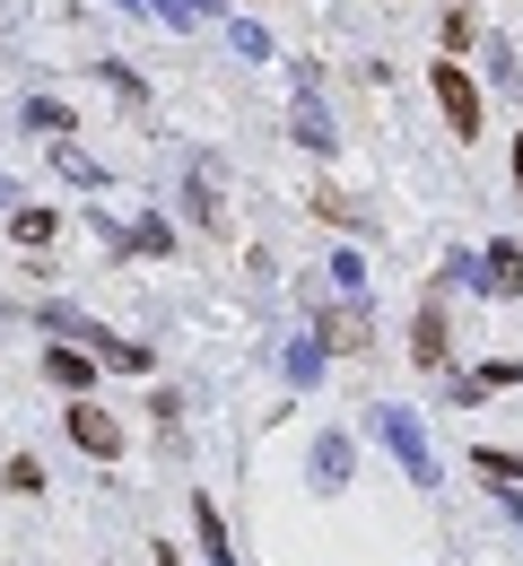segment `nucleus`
<instances>
[{
    "instance_id": "nucleus-12",
    "label": "nucleus",
    "mask_w": 523,
    "mask_h": 566,
    "mask_svg": "<svg viewBox=\"0 0 523 566\" xmlns=\"http://www.w3.org/2000/svg\"><path fill=\"white\" fill-rule=\"evenodd\" d=\"M18 123H27V132H44V140H62V132H71V105H62V96H27V105H18Z\"/></svg>"
},
{
    "instance_id": "nucleus-17",
    "label": "nucleus",
    "mask_w": 523,
    "mask_h": 566,
    "mask_svg": "<svg viewBox=\"0 0 523 566\" xmlns=\"http://www.w3.org/2000/svg\"><path fill=\"white\" fill-rule=\"evenodd\" d=\"M323 340H297V349H289V384H305V392H314V384H323Z\"/></svg>"
},
{
    "instance_id": "nucleus-9",
    "label": "nucleus",
    "mask_w": 523,
    "mask_h": 566,
    "mask_svg": "<svg viewBox=\"0 0 523 566\" xmlns=\"http://www.w3.org/2000/svg\"><path fill=\"white\" fill-rule=\"evenodd\" d=\"M480 287H489V296H515V287H523V244H515V235L480 253Z\"/></svg>"
},
{
    "instance_id": "nucleus-23",
    "label": "nucleus",
    "mask_w": 523,
    "mask_h": 566,
    "mask_svg": "<svg viewBox=\"0 0 523 566\" xmlns=\"http://www.w3.org/2000/svg\"><path fill=\"white\" fill-rule=\"evenodd\" d=\"M515 184H523V140H515Z\"/></svg>"
},
{
    "instance_id": "nucleus-2",
    "label": "nucleus",
    "mask_w": 523,
    "mask_h": 566,
    "mask_svg": "<svg viewBox=\"0 0 523 566\" xmlns=\"http://www.w3.org/2000/svg\"><path fill=\"white\" fill-rule=\"evenodd\" d=\"M375 436L401 453L410 489H437V453H428V427H419V410H393V401H375Z\"/></svg>"
},
{
    "instance_id": "nucleus-15",
    "label": "nucleus",
    "mask_w": 523,
    "mask_h": 566,
    "mask_svg": "<svg viewBox=\"0 0 523 566\" xmlns=\"http://www.w3.org/2000/svg\"><path fill=\"white\" fill-rule=\"evenodd\" d=\"M53 227H62L53 210H9V244H18V253H27V244H53Z\"/></svg>"
},
{
    "instance_id": "nucleus-5",
    "label": "nucleus",
    "mask_w": 523,
    "mask_h": 566,
    "mask_svg": "<svg viewBox=\"0 0 523 566\" xmlns=\"http://www.w3.org/2000/svg\"><path fill=\"white\" fill-rule=\"evenodd\" d=\"M184 210H192V227H201V235H227V227H236V218H227V192H219V166H210V157L192 166V184H184Z\"/></svg>"
},
{
    "instance_id": "nucleus-22",
    "label": "nucleus",
    "mask_w": 523,
    "mask_h": 566,
    "mask_svg": "<svg viewBox=\"0 0 523 566\" xmlns=\"http://www.w3.org/2000/svg\"><path fill=\"white\" fill-rule=\"evenodd\" d=\"M498 384H523V357H489L480 366V392H498Z\"/></svg>"
},
{
    "instance_id": "nucleus-14",
    "label": "nucleus",
    "mask_w": 523,
    "mask_h": 566,
    "mask_svg": "<svg viewBox=\"0 0 523 566\" xmlns=\"http://www.w3.org/2000/svg\"><path fill=\"white\" fill-rule=\"evenodd\" d=\"M471 462H480V480H489V489H523V453H498V444H480Z\"/></svg>"
},
{
    "instance_id": "nucleus-18",
    "label": "nucleus",
    "mask_w": 523,
    "mask_h": 566,
    "mask_svg": "<svg viewBox=\"0 0 523 566\" xmlns=\"http://www.w3.org/2000/svg\"><path fill=\"white\" fill-rule=\"evenodd\" d=\"M0 489H18V496H44V462H35V453H9Z\"/></svg>"
},
{
    "instance_id": "nucleus-8",
    "label": "nucleus",
    "mask_w": 523,
    "mask_h": 566,
    "mask_svg": "<svg viewBox=\"0 0 523 566\" xmlns=\"http://www.w3.org/2000/svg\"><path fill=\"white\" fill-rule=\"evenodd\" d=\"M71 436H79V453H96V462H114V453H123V427L105 419L96 401H71Z\"/></svg>"
},
{
    "instance_id": "nucleus-19",
    "label": "nucleus",
    "mask_w": 523,
    "mask_h": 566,
    "mask_svg": "<svg viewBox=\"0 0 523 566\" xmlns=\"http://www.w3.org/2000/svg\"><path fill=\"white\" fill-rule=\"evenodd\" d=\"M314 218H332V227H367V210H358L349 192H314Z\"/></svg>"
},
{
    "instance_id": "nucleus-10",
    "label": "nucleus",
    "mask_w": 523,
    "mask_h": 566,
    "mask_svg": "<svg viewBox=\"0 0 523 566\" xmlns=\"http://www.w3.org/2000/svg\"><path fill=\"white\" fill-rule=\"evenodd\" d=\"M289 123H297V140L314 148V157H332V148H341V132H332V114L314 105V87H297V114H289Z\"/></svg>"
},
{
    "instance_id": "nucleus-11",
    "label": "nucleus",
    "mask_w": 523,
    "mask_h": 566,
    "mask_svg": "<svg viewBox=\"0 0 523 566\" xmlns=\"http://www.w3.org/2000/svg\"><path fill=\"white\" fill-rule=\"evenodd\" d=\"M192 532H201V549H210L219 566H236V541H227V514L210 505V496H192Z\"/></svg>"
},
{
    "instance_id": "nucleus-7",
    "label": "nucleus",
    "mask_w": 523,
    "mask_h": 566,
    "mask_svg": "<svg viewBox=\"0 0 523 566\" xmlns=\"http://www.w3.org/2000/svg\"><path fill=\"white\" fill-rule=\"evenodd\" d=\"M349 471H358V444L341 427H323L314 436V489H349Z\"/></svg>"
},
{
    "instance_id": "nucleus-4",
    "label": "nucleus",
    "mask_w": 523,
    "mask_h": 566,
    "mask_svg": "<svg viewBox=\"0 0 523 566\" xmlns=\"http://www.w3.org/2000/svg\"><path fill=\"white\" fill-rule=\"evenodd\" d=\"M446 349H453V332H446V287H428V296H419V332H410V366L446 375Z\"/></svg>"
},
{
    "instance_id": "nucleus-1",
    "label": "nucleus",
    "mask_w": 523,
    "mask_h": 566,
    "mask_svg": "<svg viewBox=\"0 0 523 566\" xmlns=\"http://www.w3.org/2000/svg\"><path fill=\"white\" fill-rule=\"evenodd\" d=\"M35 323H44V332H62L71 349H87L96 366H123V375H149V366H157V357L140 349V340H114V332H105L96 314H79V305H44Z\"/></svg>"
},
{
    "instance_id": "nucleus-13",
    "label": "nucleus",
    "mask_w": 523,
    "mask_h": 566,
    "mask_svg": "<svg viewBox=\"0 0 523 566\" xmlns=\"http://www.w3.org/2000/svg\"><path fill=\"white\" fill-rule=\"evenodd\" d=\"M44 375H53L62 392H87V384H96V357H87V349H53V357H44Z\"/></svg>"
},
{
    "instance_id": "nucleus-3",
    "label": "nucleus",
    "mask_w": 523,
    "mask_h": 566,
    "mask_svg": "<svg viewBox=\"0 0 523 566\" xmlns=\"http://www.w3.org/2000/svg\"><path fill=\"white\" fill-rule=\"evenodd\" d=\"M314 340H323V349H341V357L375 349V314H367V296H341V305H323V314H314Z\"/></svg>"
},
{
    "instance_id": "nucleus-21",
    "label": "nucleus",
    "mask_w": 523,
    "mask_h": 566,
    "mask_svg": "<svg viewBox=\"0 0 523 566\" xmlns=\"http://www.w3.org/2000/svg\"><path fill=\"white\" fill-rule=\"evenodd\" d=\"M332 280H341V296H367V262H358V253H332Z\"/></svg>"
},
{
    "instance_id": "nucleus-6",
    "label": "nucleus",
    "mask_w": 523,
    "mask_h": 566,
    "mask_svg": "<svg viewBox=\"0 0 523 566\" xmlns=\"http://www.w3.org/2000/svg\"><path fill=\"white\" fill-rule=\"evenodd\" d=\"M437 105H446V123H453V140H471L480 132V87L453 71V62H437Z\"/></svg>"
},
{
    "instance_id": "nucleus-16",
    "label": "nucleus",
    "mask_w": 523,
    "mask_h": 566,
    "mask_svg": "<svg viewBox=\"0 0 523 566\" xmlns=\"http://www.w3.org/2000/svg\"><path fill=\"white\" fill-rule=\"evenodd\" d=\"M53 166H62V175H71L79 192H96V184H105V166H96V157H87V148H71V140H53Z\"/></svg>"
},
{
    "instance_id": "nucleus-20",
    "label": "nucleus",
    "mask_w": 523,
    "mask_h": 566,
    "mask_svg": "<svg viewBox=\"0 0 523 566\" xmlns=\"http://www.w3.org/2000/svg\"><path fill=\"white\" fill-rule=\"evenodd\" d=\"M489 78H498V87H523V62H515L506 35H489Z\"/></svg>"
},
{
    "instance_id": "nucleus-24",
    "label": "nucleus",
    "mask_w": 523,
    "mask_h": 566,
    "mask_svg": "<svg viewBox=\"0 0 523 566\" xmlns=\"http://www.w3.org/2000/svg\"><path fill=\"white\" fill-rule=\"evenodd\" d=\"M0 201H18V192H9V184H0Z\"/></svg>"
}]
</instances>
